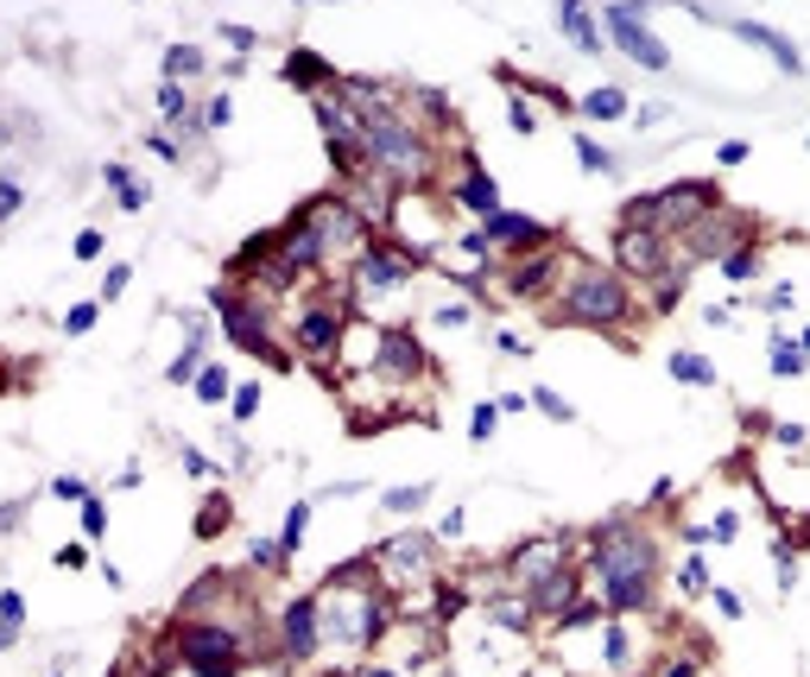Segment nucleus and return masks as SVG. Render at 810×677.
Listing matches in <instances>:
<instances>
[{
	"instance_id": "nucleus-1",
	"label": "nucleus",
	"mask_w": 810,
	"mask_h": 677,
	"mask_svg": "<svg viewBox=\"0 0 810 677\" xmlns=\"http://www.w3.org/2000/svg\"><path fill=\"white\" fill-rule=\"evenodd\" d=\"M653 570H658V545L646 532L608 525L595 532V583H602V608L634 614L653 602Z\"/></svg>"
},
{
	"instance_id": "nucleus-2",
	"label": "nucleus",
	"mask_w": 810,
	"mask_h": 677,
	"mask_svg": "<svg viewBox=\"0 0 810 677\" xmlns=\"http://www.w3.org/2000/svg\"><path fill=\"white\" fill-rule=\"evenodd\" d=\"M716 209V184H703V177H690V184H671V191H658V197H639L627 203V228H653V235H665V228H697L703 216Z\"/></svg>"
},
{
	"instance_id": "nucleus-3",
	"label": "nucleus",
	"mask_w": 810,
	"mask_h": 677,
	"mask_svg": "<svg viewBox=\"0 0 810 677\" xmlns=\"http://www.w3.org/2000/svg\"><path fill=\"white\" fill-rule=\"evenodd\" d=\"M361 140H368L373 165L387 177H406V184H418V177L431 172V153H424V140H418L399 114H368L361 121Z\"/></svg>"
},
{
	"instance_id": "nucleus-4",
	"label": "nucleus",
	"mask_w": 810,
	"mask_h": 677,
	"mask_svg": "<svg viewBox=\"0 0 810 677\" xmlns=\"http://www.w3.org/2000/svg\"><path fill=\"white\" fill-rule=\"evenodd\" d=\"M564 317L583 329H608V324H627V285L621 273H602V266H583L564 291Z\"/></svg>"
},
{
	"instance_id": "nucleus-5",
	"label": "nucleus",
	"mask_w": 810,
	"mask_h": 677,
	"mask_svg": "<svg viewBox=\"0 0 810 677\" xmlns=\"http://www.w3.org/2000/svg\"><path fill=\"white\" fill-rule=\"evenodd\" d=\"M177 658H184L197 677H235L242 671V634L222 627V620H191V627L177 634Z\"/></svg>"
},
{
	"instance_id": "nucleus-6",
	"label": "nucleus",
	"mask_w": 810,
	"mask_h": 677,
	"mask_svg": "<svg viewBox=\"0 0 810 677\" xmlns=\"http://www.w3.org/2000/svg\"><path fill=\"white\" fill-rule=\"evenodd\" d=\"M602 20H608V39L621 44V51H627V58H639V64L646 70H665L671 64V51H665V44L653 39V32H646V13H639V7H608V13H602Z\"/></svg>"
},
{
	"instance_id": "nucleus-7",
	"label": "nucleus",
	"mask_w": 810,
	"mask_h": 677,
	"mask_svg": "<svg viewBox=\"0 0 810 677\" xmlns=\"http://www.w3.org/2000/svg\"><path fill=\"white\" fill-rule=\"evenodd\" d=\"M387 634V608L373 602V595H342V608H336V639H349V646H368V639Z\"/></svg>"
},
{
	"instance_id": "nucleus-8",
	"label": "nucleus",
	"mask_w": 810,
	"mask_h": 677,
	"mask_svg": "<svg viewBox=\"0 0 810 677\" xmlns=\"http://www.w3.org/2000/svg\"><path fill=\"white\" fill-rule=\"evenodd\" d=\"M557 557H564V545H557L551 532H539V538H526V545H513V551H506V576L532 589V583H545L551 570H557Z\"/></svg>"
},
{
	"instance_id": "nucleus-9",
	"label": "nucleus",
	"mask_w": 810,
	"mask_h": 677,
	"mask_svg": "<svg viewBox=\"0 0 810 677\" xmlns=\"http://www.w3.org/2000/svg\"><path fill=\"white\" fill-rule=\"evenodd\" d=\"M614 260L627 266V273L658 279V273H665V240H658L653 228H621V235H614Z\"/></svg>"
},
{
	"instance_id": "nucleus-10",
	"label": "nucleus",
	"mask_w": 810,
	"mask_h": 677,
	"mask_svg": "<svg viewBox=\"0 0 810 677\" xmlns=\"http://www.w3.org/2000/svg\"><path fill=\"white\" fill-rule=\"evenodd\" d=\"M373 373H380V380H418V373H424V355H418V342L406 336V329H387V336H380V361H373Z\"/></svg>"
},
{
	"instance_id": "nucleus-11",
	"label": "nucleus",
	"mask_w": 810,
	"mask_h": 677,
	"mask_svg": "<svg viewBox=\"0 0 810 677\" xmlns=\"http://www.w3.org/2000/svg\"><path fill=\"white\" fill-rule=\"evenodd\" d=\"M317 627H324V602H310V595L305 602H291V608H285V653L310 658L317 653V639H324Z\"/></svg>"
},
{
	"instance_id": "nucleus-12",
	"label": "nucleus",
	"mask_w": 810,
	"mask_h": 677,
	"mask_svg": "<svg viewBox=\"0 0 810 677\" xmlns=\"http://www.w3.org/2000/svg\"><path fill=\"white\" fill-rule=\"evenodd\" d=\"M336 342H342V317H336V310H305V317H298V349H305L310 361H329Z\"/></svg>"
},
{
	"instance_id": "nucleus-13",
	"label": "nucleus",
	"mask_w": 810,
	"mask_h": 677,
	"mask_svg": "<svg viewBox=\"0 0 810 677\" xmlns=\"http://www.w3.org/2000/svg\"><path fill=\"white\" fill-rule=\"evenodd\" d=\"M380 564L393 576H431V538L424 532H399L393 545H380Z\"/></svg>"
},
{
	"instance_id": "nucleus-14",
	"label": "nucleus",
	"mask_w": 810,
	"mask_h": 677,
	"mask_svg": "<svg viewBox=\"0 0 810 677\" xmlns=\"http://www.w3.org/2000/svg\"><path fill=\"white\" fill-rule=\"evenodd\" d=\"M488 240H501V247H545L551 228H539V222L520 216V209H494V216H488Z\"/></svg>"
},
{
	"instance_id": "nucleus-15",
	"label": "nucleus",
	"mask_w": 810,
	"mask_h": 677,
	"mask_svg": "<svg viewBox=\"0 0 810 677\" xmlns=\"http://www.w3.org/2000/svg\"><path fill=\"white\" fill-rule=\"evenodd\" d=\"M216 305L228 310V342H242V349H254V355H273V349H266V324H260V310H254V305H235L228 291H216Z\"/></svg>"
},
{
	"instance_id": "nucleus-16",
	"label": "nucleus",
	"mask_w": 810,
	"mask_h": 677,
	"mask_svg": "<svg viewBox=\"0 0 810 677\" xmlns=\"http://www.w3.org/2000/svg\"><path fill=\"white\" fill-rule=\"evenodd\" d=\"M532 608H539V614H570V608H576V576L557 564L545 583H532Z\"/></svg>"
},
{
	"instance_id": "nucleus-17",
	"label": "nucleus",
	"mask_w": 810,
	"mask_h": 677,
	"mask_svg": "<svg viewBox=\"0 0 810 677\" xmlns=\"http://www.w3.org/2000/svg\"><path fill=\"white\" fill-rule=\"evenodd\" d=\"M722 25H728V32H741L747 44H760V51H772L786 76H798V70H804V64H798V51H791V44L779 39V32H767V25H753V20H722Z\"/></svg>"
},
{
	"instance_id": "nucleus-18",
	"label": "nucleus",
	"mask_w": 810,
	"mask_h": 677,
	"mask_svg": "<svg viewBox=\"0 0 810 677\" xmlns=\"http://www.w3.org/2000/svg\"><path fill=\"white\" fill-rule=\"evenodd\" d=\"M735 235H741V228H735V216H703L697 228H690V254H728V247H735Z\"/></svg>"
},
{
	"instance_id": "nucleus-19",
	"label": "nucleus",
	"mask_w": 810,
	"mask_h": 677,
	"mask_svg": "<svg viewBox=\"0 0 810 677\" xmlns=\"http://www.w3.org/2000/svg\"><path fill=\"white\" fill-rule=\"evenodd\" d=\"M557 25H564L570 39L583 44V51H602V32H595V13H589V7H576V0H564V7H557Z\"/></svg>"
},
{
	"instance_id": "nucleus-20",
	"label": "nucleus",
	"mask_w": 810,
	"mask_h": 677,
	"mask_svg": "<svg viewBox=\"0 0 810 677\" xmlns=\"http://www.w3.org/2000/svg\"><path fill=\"white\" fill-rule=\"evenodd\" d=\"M285 83H291V89H324L329 83V64L317 58V51H291V58H285Z\"/></svg>"
},
{
	"instance_id": "nucleus-21",
	"label": "nucleus",
	"mask_w": 810,
	"mask_h": 677,
	"mask_svg": "<svg viewBox=\"0 0 810 677\" xmlns=\"http://www.w3.org/2000/svg\"><path fill=\"white\" fill-rule=\"evenodd\" d=\"M406 266L412 260H399V254H368V260H361V285H368V291H387V285L406 279Z\"/></svg>"
},
{
	"instance_id": "nucleus-22",
	"label": "nucleus",
	"mask_w": 810,
	"mask_h": 677,
	"mask_svg": "<svg viewBox=\"0 0 810 677\" xmlns=\"http://www.w3.org/2000/svg\"><path fill=\"white\" fill-rule=\"evenodd\" d=\"M551 273H557L551 260H526L520 273H513V279H506V291H513V298H539V291L551 285Z\"/></svg>"
},
{
	"instance_id": "nucleus-23",
	"label": "nucleus",
	"mask_w": 810,
	"mask_h": 677,
	"mask_svg": "<svg viewBox=\"0 0 810 677\" xmlns=\"http://www.w3.org/2000/svg\"><path fill=\"white\" fill-rule=\"evenodd\" d=\"M532 602H520V595H501V602H494V627H506V634H526L532 627Z\"/></svg>"
},
{
	"instance_id": "nucleus-24",
	"label": "nucleus",
	"mask_w": 810,
	"mask_h": 677,
	"mask_svg": "<svg viewBox=\"0 0 810 677\" xmlns=\"http://www.w3.org/2000/svg\"><path fill=\"white\" fill-rule=\"evenodd\" d=\"M457 203H469V209H488V216H494V177H488V172H469L457 184Z\"/></svg>"
},
{
	"instance_id": "nucleus-25",
	"label": "nucleus",
	"mask_w": 810,
	"mask_h": 677,
	"mask_svg": "<svg viewBox=\"0 0 810 677\" xmlns=\"http://www.w3.org/2000/svg\"><path fill=\"white\" fill-rule=\"evenodd\" d=\"M671 373H678L684 387H716V368L703 355H671Z\"/></svg>"
},
{
	"instance_id": "nucleus-26",
	"label": "nucleus",
	"mask_w": 810,
	"mask_h": 677,
	"mask_svg": "<svg viewBox=\"0 0 810 677\" xmlns=\"http://www.w3.org/2000/svg\"><path fill=\"white\" fill-rule=\"evenodd\" d=\"M216 532H228V494H209L197 513V538H216Z\"/></svg>"
},
{
	"instance_id": "nucleus-27",
	"label": "nucleus",
	"mask_w": 810,
	"mask_h": 677,
	"mask_svg": "<svg viewBox=\"0 0 810 677\" xmlns=\"http://www.w3.org/2000/svg\"><path fill=\"white\" fill-rule=\"evenodd\" d=\"M20 627H25V602H20V589H7V595H0V639L13 646Z\"/></svg>"
},
{
	"instance_id": "nucleus-28",
	"label": "nucleus",
	"mask_w": 810,
	"mask_h": 677,
	"mask_svg": "<svg viewBox=\"0 0 810 677\" xmlns=\"http://www.w3.org/2000/svg\"><path fill=\"white\" fill-rule=\"evenodd\" d=\"M197 70H203L197 44H172V51H165V76H172V83H177V76H197Z\"/></svg>"
},
{
	"instance_id": "nucleus-29",
	"label": "nucleus",
	"mask_w": 810,
	"mask_h": 677,
	"mask_svg": "<svg viewBox=\"0 0 810 677\" xmlns=\"http://www.w3.org/2000/svg\"><path fill=\"white\" fill-rule=\"evenodd\" d=\"M305 525H310V501H298L291 513H285V532H279V551H285V557L305 545Z\"/></svg>"
},
{
	"instance_id": "nucleus-30",
	"label": "nucleus",
	"mask_w": 810,
	"mask_h": 677,
	"mask_svg": "<svg viewBox=\"0 0 810 677\" xmlns=\"http://www.w3.org/2000/svg\"><path fill=\"white\" fill-rule=\"evenodd\" d=\"M583 114H595V121H614V114H627V95H621V89H595L589 102H583Z\"/></svg>"
},
{
	"instance_id": "nucleus-31",
	"label": "nucleus",
	"mask_w": 810,
	"mask_h": 677,
	"mask_svg": "<svg viewBox=\"0 0 810 677\" xmlns=\"http://www.w3.org/2000/svg\"><path fill=\"white\" fill-rule=\"evenodd\" d=\"M109 184H114V197L127 203V209H146V191L127 177V165H109Z\"/></svg>"
},
{
	"instance_id": "nucleus-32",
	"label": "nucleus",
	"mask_w": 810,
	"mask_h": 677,
	"mask_svg": "<svg viewBox=\"0 0 810 677\" xmlns=\"http://www.w3.org/2000/svg\"><path fill=\"white\" fill-rule=\"evenodd\" d=\"M532 406H539L545 418H557V424H570V418H576V412H570V399H557L551 387H539V393H532Z\"/></svg>"
},
{
	"instance_id": "nucleus-33",
	"label": "nucleus",
	"mask_w": 810,
	"mask_h": 677,
	"mask_svg": "<svg viewBox=\"0 0 810 677\" xmlns=\"http://www.w3.org/2000/svg\"><path fill=\"white\" fill-rule=\"evenodd\" d=\"M197 355H203V329L191 336V349H184V355L172 361V380H197Z\"/></svg>"
},
{
	"instance_id": "nucleus-34",
	"label": "nucleus",
	"mask_w": 810,
	"mask_h": 677,
	"mask_svg": "<svg viewBox=\"0 0 810 677\" xmlns=\"http://www.w3.org/2000/svg\"><path fill=\"white\" fill-rule=\"evenodd\" d=\"M772 373H786V380H798V373H804V355L791 349V342H779V349H772Z\"/></svg>"
},
{
	"instance_id": "nucleus-35",
	"label": "nucleus",
	"mask_w": 810,
	"mask_h": 677,
	"mask_svg": "<svg viewBox=\"0 0 810 677\" xmlns=\"http://www.w3.org/2000/svg\"><path fill=\"white\" fill-rule=\"evenodd\" d=\"M424 494H431V488H393V494H387V513H412V506H424Z\"/></svg>"
},
{
	"instance_id": "nucleus-36",
	"label": "nucleus",
	"mask_w": 810,
	"mask_h": 677,
	"mask_svg": "<svg viewBox=\"0 0 810 677\" xmlns=\"http://www.w3.org/2000/svg\"><path fill=\"white\" fill-rule=\"evenodd\" d=\"M576 158H583L589 172H614V153H602L595 140H576Z\"/></svg>"
},
{
	"instance_id": "nucleus-37",
	"label": "nucleus",
	"mask_w": 810,
	"mask_h": 677,
	"mask_svg": "<svg viewBox=\"0 0 810 677\" xmlns=\"http://www.w3.org/2000/svg\"><path fill=\"white\" fill-rule=\"evenodd\" d=\"M83 532H89V538H102V532H109V506H102V501H83Z\"/></svg>"
},
{
	"instance_id": "nucleus-38",
	"label": "nucleus",
	"mask_w": 810,
	"mask_h": 677,
	"mask_svg": "<svg viewBox=\"0 0 810 677\" xmlns=\"http://www.w3.org/2000/svg\"><path fill=\"white\" fill-rule=\"evenodd\" d=\"M197 393H203V399H228V373L203 368V373H197Z\"/></svg>"
},
{
	"instance_id": "nucleus-39",
	"label": "nucleus",
	"mask_w": 810,
	"mask_h": 677,
	"mask_svg": "<svg viewBox=\"0 0 810 677\" xmlns=\"http://www.w3.org/2000/svg\"><path fill=\"white\" fill-rule=\"evenodd\" d=\"M595 614H602V602H576L570 614H557V627H589Z\"/></svg>"
},
{
	"instance_id": "nucleus-40",
	"label": "nucleus",
	"mask_w": 810,
	"mask_h": 677,
	"mask_svg": "<svg viewBox=\"0 0 810 677\" xmlns=\"http://www.w3.org/2000/svg\"><path fill=\"white\" fill-rule=\"evenodd\" d=\"M260 412V387H235V418H254Z\"/></svg>"
},
{
	"instance_id": "nucleus-41",
	"label": "nucleus",
	"mask_w": 810,
	"mask_h": 677,
	"mask_svg": "<svg viewBox=\"0 0 810 677\" xmlns=\"http://www.w3.org/2000/svg\"><path fill=\"white\" fill-rule=\"evenodd\" d=\"M494 418H501V412H494V406H482V412H475V424H469V438L488 443V438H494Z\"/></svg>"
},
{
	"instance_id": "nucleus-42",
	"label": "nucleus",
	"mask_w": 810,
	"mask_h": 677,
	"mask_svg": "<svg viewBox=\"0 0 810 677\" xmlns=\"http://www.w3.org/2000/svg\"><path fill=\"white\" fill-rule=\"evenodd\" d=\"M95 317H102V310H95V305H76V310H70V317H64V329H70V336H83V329L95 324Z\"/></svg>"
},
{
	"instance_id": "nucleus-43",
	"label": "nucleus",
	"mask_w": 810,
	"mask_h": 677,
	"mask_svg": "<svg viewBox=\"0 0 810 677\" xmlns=\"http://www.w3.org/2000/svg\"><path fill=\"white\" fill-rule=\"evenodd\" d=\"M753 266H760V260H753L747 247H741V254H728V279H753Z\"/></svg>"
},
{
	"instance_id": "nucleus-44",
	"label": "nucleus",
	"mask_w": 810,
	"mask_h": 677,
	"mask_svg": "<svg viewBox=\"0 0 810 677\" xmlns=\"http://www.w3.org/2000/svg\"><path fill=\"white\" fill-rule=\"evenodd\" d=\"M158 114H184V89H177V83L158 89Z\"/></svg>"
},
{
	"instance_id": "nucleus-45",
	"label": "nucleus",
	"mask_w": 810,
	"mask_h": 677,
	"mask_svg": "<svg viewBox=\"0 0 810 677\" xmlns=\"http://www.w3.org/2000/svg\"><path fill=\"white\" fill-rule=\"evenodd\" d=\"M678 291H684V279H678V273H665V285H658V310L678 305Z\"/></svg>"
},
{
	"instance_id": "nucleus-46",
	"label": "nucleus",
	"mask_w": 810,
	"mask_h": 677,
	"mask_svg": "<svg viewBox=\"0 0 810 677\" xmlns=\"http://www.w3.org/2000/svg\"><path fill=\"white\" fill-rule=\"evenodd\" d=\"M95 254H102V235H95V228H83V235H76V260H95Z\"/></svg>"
},
{
	"instance_id": "nucleus-47",
	"label": "nucleus",
	"mask_w": 810,
	"mask_h": 677,
	"mask_svg": "<svg viewBox=\"0 0 810 677\" xmlns=\"http://www.w3.org/2000/svg\"><path fill=\"white\" fill-rule=\"evenodd\" d=\"M127 279H133V266H114L109 285H102V298H121V291H127Z\"/></svg>"
},
{
	"instance_id": "nucleus-48",
	"label": "nucleus",
	"mask_w": 810,
	"mask_h": 677,
	"mask_svg": "<svg viewBox=\"0 0 810 677\" xmlns=\"http://www.w3.org/2000/svg\"><path fill=\"white\" fill-rule=\"evenodd\" d=\"M506 121H513V133H532V127H539V121H532V109H526V102H513V109H506Z\"/></svg>"
},
{
	"instance_id": "nucleus-49",
	"label": "nucleus",
	"mask_w": 810,
	"mask_h": 677,
	"mask_svg": "<svg viewBox=\"0 0 810 677\" xmlns=\"http://www.w3.org/2000/svg\"><path fill=\"white\" fill-rule=\"evenodd\" d=\"M222 39L235 44V51H254V32H247V25H222Z\"/></svg>"
},
{
	"instance_id": "nucleus-50",
	"label": "nucleus",
	"mask_w": 810,
	"mask_h": 677,
	"mask_svg": "<svg viewBox=\"0 0 810 677\" xmlns=\"http://www.w3.org/2000/svg\"><path fill=\"white\" fill-rule=\"evenodd\" d=\"M58 494H64V501H95V494H89V488H83L76 475H64V481H58Z\"/></svg>"
},
{
	"instance_id": "nucleus-51",
	"label": "nucleus",
	"mask_w": 810,
	"mask_h": 677,
	"mask_svg": "<svg viewBox=\"0 0 810 677\" xmlns=\"http://www.w3.org/2000/svg\"><path fill=\"white\" fill-rule=\"evenodd\" d=\"M247 557H254V564H285V551H279V545H266V538H260L254 551H247Z\"/></svg>"
},
{
	"instance_id": "nucleus-52",
	"label": "nucleus",
	"mask_w": 810,
	"mask_h": 677,
	"mask_svg": "<svg viewBox=\"0 0 810 677\" xmlns=\"http://www.w3.org/2000/svg\"><path fill=\"white\" fill-rule=\"evenodd\" d=\"M678 583H684V589H690V595H697L703 583H709V576H703V564H684V570H678Z\"/></svg>"
},
{
	"instance_id": "nucleus-53",
	"label": "nucleus",
	"mask_w": 810,
	"mask_h": 677,
	"mask_svg": "<svg viewBox=\"0 0 810 677\" xmlns=\"http://www.w3.org/2000/svg\"><path fill=\"white\" fill-rule=\"evenodd\" d=\"M184 469H191V475H216V462L197 457V450H184Z\"/></svg>"
},
{
	"instance_id": "nucleus-54",
	"label": "nucleus",
	"mask_w": 810,
	"mask_h": 677,
	"mask_svg": "<svg viewBox=\"0 0 810 677\" xmlns=\"http://www.w3.org/2000/svg\"><path fill=\"white\" fill-rule=\"evenodd\" d=\"M114 677H140V665H133V658H121V665H114Z\"/></svg>"
},
{
	"instance_id": "nucleus-55",
	"label": "nucleus",
	"mask_w": 810,
	"mask_h": 677,
	"mask_svg": "<svg viewBox=\"0 0 810 677\" xmlns=\"http://www.w3.org/2000/svg\"><path fill=\"white\" fill-rule=\"evenodd\" d=\"M665 677H697V671H690V665H671V671H665Z\"/></svg>"
},
{
	"instance_id": "nucleus-56",
	"label": "nucleus",
	"mask_w": 810,
	"mask_h": 677,
	"mask_svg": "<svg viewBox=\"0 0 810 677\" xmlns=\"http://www.w3.org/2000/svg\"><path fill=\"white\" fill-rule=\"evenodd\" d=\"M361 677H393V671H361Z\"/></svg>"
},
{
	"instance_id": "nucleus-57",
	"label": "nucleus",
	"mask_w": 810,
	"mask_h": 677,
	"mask_svg": "<svg viewBox=\"0 0 810 677\" xmlns=\"http://www.w3.org/2000/svg\"><path fill=\"white\" fill-rule=\"evenodd\" d=\"M804 355H810V329H804Z\"/></svg>"
},
{
	"instance_id": "nucleus-58",
	"label": "nucleus",
	"mask_w": 810,
	"mask_h": 677,
	"mask_svg": "<svg viewBox=\"0 0 810 677\" xmlns=\"http://www.w3.org/2000/svg\"><path fill=\"white\" fill-rule=\"evenodd\" d=\"M532 677H539V671H532Z\"/></svg>"
}]
</instances>
